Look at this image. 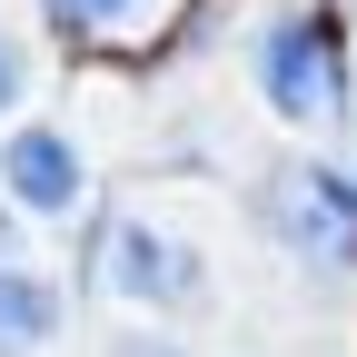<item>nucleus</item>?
Instances as JSON below:
<instances>
[{"instance_id": "nucleus-1", "label": "nucleus", "mask_w": 357, "mask_h": 357, "mask_svg": "<svg viewBox=\"0 0 357 357\" xmlns=\"http://www.w3.org/2000/svg\"><path fill=\"white\" fill-rule=\"evenodd\" d=\"M258 89H268L278 119L337 129V119H347V50H337V20H328V10H278V20L258 30Z\"/></svg>"}, {"instance_id": "nucleus-2", "label": "nucleus", "mask_w": 357, "mask_h": 357, "mask_svg": "<svg viewBox=\"0 0 357 357\" xmlns=\"http://www.w3.org/2000/svg\"><path fill=\"white\" fill-rule=\"evenodd\" d=\"M0 189H10V208H30V218H70V208L89 199L79 139H70V129H10V149H0Z\"/></svg>"}, {"instance_id": "nucleus-3", "label": "nucleus", "mask_w": 357, "mask_h": 357, "mask_svg": "<svg viewBox=\"0 0 357 357\" xmlns=\"http://www.w3.org/2000/svg\"><path fill=\"white\" fill-rule=\"evenodd\" d=\"M278 229L298 258H318V268H347L357 258V189L337 169H298L288 189H278Z\"/></svg>"}, {"instance_id": "nucleus-4", "label": "nucleus", "mask_w": 357, "mask_h": 357, "mask_svg": "<svg viewBox=\"0 0 357 357\" xmlns=\"http://www.w3.org/2000/svg\"><path fill=\"white\" fill-rule=\"evenodd\" d=\"M100 288H119V298H189V288H199V258L178 248L159 218H109Z\"/></svg>"}, {"instance_id": "nucleus-5", "label": "nucleus", "mask_w": 357, "mask_h": 357, "mask_svg": "<svg viewBox=\"0 0 357 357\" xmlns=\"http://www.w3.org/2000/svg\"><path fill=\"white\" fill-rule=\"evenodd\" d=\"M50 328H60V288L30 278V268H0V357L50 347Z\"/></svg>"}, {"instance_id": "nucleus-6", "label": "nucleus", "mask_w": 357, "mask_h": 357, "mask_svg": "<svg viewBox=\"0 0 357 357\" xmlns=\"http://www.w3.org/2000/svg\"><path fill=\"white\" fill-rule=\"evenodd\" d=\"M20 100H30V40L0 30V109H20Z\"/></svg>"}, {"instance_id": "nucleus-7", "label": "nucleus", "mask_w": 357, "mask_h": 357, "mask_svg": "<svg viewBox=\"0 0 357 357\" xmlns=\"http://www.w3.org/2000/svg\"><path fill=\"white\" fill-rule=\"evenodd\" d=\"M50 10H60V20H79V30H119L139 0H50Z\"/></svg>"}, {"instance_id": "nucleus-8", "label": "nucleus", "mask_w": 357, "mask_h": 357, "mask_svg": "<svg viewBox=\"0 0 357 357\" xmlns=\"http://www.w3.org/2000/svg\"><path fill=\"white\" fill-rule=\"evenodd\" d=\"M109 357H189V347H178V337H119Z\"/></svg>"}, {"instance_id": "nucleus-9", "label": "nucleus", "mask_w": 357, "mask_h": 357, "mask_svg": "<svg viewBox=\"0 0 357 357\" xmlns=\"http://www.w3.org/2000/svg\"><path fill=\"white\" fill-rule=\"evenodd\" d=\"M10 248H20V229H10V208H0V268H10Z\"/></svg>"}]
</instances>
